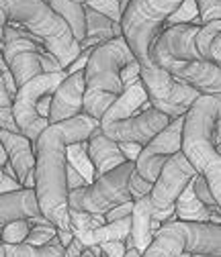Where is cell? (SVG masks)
<instances>
[{
  "mask_svg": "<svg viewBox=\"0 0 221 257\" xmlns=\"http://www.w3.org/2000/svg\"><path fill=\"white\" fill-rule=\"evenodd\" d=\"M141 78H143L152 106L160 108L170 118L184 116L197 102V98L203 96L195 86L178 80L174 74H170L160 66L141 68Z\"/></svg>",
  "mask_w": 221,
  "mask_h": 257,
  "instance_id": "obj_7",
  "label": "cell"
},
{
  "mask_svg": "<svg viewBox=\"0 0 221 257\" xmlns=\"http://www.w3.org/2000/svg\"><path fill=\"white\" fill-rule=\"evenodd\" d=\"M57 227L55 224H33L31 227V233H29V237H27V243H31V245H49V241L57 235Z\"/></svg>",
  "mask_w": 221,
  "mask_h": 257,
  "instance_id": "obj_30",
  "label": "cell"
},
{
  "mask_svg": "<svg viewBox=\"0 0 221 257\" xmlns=\"http://www.w3.org/2000/svg\"><path fill=\"white\" fill-rule=\"evenodd\" d=\"M217 151H219V153H221V143H219V145H217Z\"/></svg>",
  "mask_w": 221,
  "mask_h": 257,
  "instance_id": "obj_49",
  "label": "cell"
},
{
  "mask_svg": "<svg viewBox=\"0 0 221 257\" xmlns=\"http://www.w3.org/2000/svg\"><path fill=\"white\" fill-rule=\"evenodd\" d=\"M92 49L94 47H86V49H82V53L70 63V66L66 68V74H74V72H82V70H86V66H88V61H90V55H92Z\"/></svg>",
  "mask_w": 221,
  "mask_h": 257,
  "instance_id": "obj_37",
  "label": "cell"
},
{
  "mask_svg": "<svg viewBox=\"0 0 221 257\" xmlns=\"http://www.w3.org/2000/svg\"><path fill=\"white\" fill-rule=\"evenodd\" d=\"M221 118V92L203 94L184 116L182 153L195 170L207 178L221 206V153L213 143V126Z\"/></svg>",
  "mask_w": 221,
  "mask_h": 257,
  "instance_id": "obj_3",
  "label": "cell"
},
{
  "mask_svg": "<svg viewBox=\"0 0 221 257\" xmlns=\"http://www.w3.org/2000/svg\"><path fill=\"white\" fill-rule=\"evenodd\" d=\"M131 241L139 251H145L154 239H156V231H154V204H152V196H143L139 200H135V208L131 214Z\"/></svg>",
  "mask_w": 221,
  "mask_h": 257,
  "instance_id": "obj_22",
  "label": "cell"
},
{
  "mask_svg": "<svg viewBox=\"0 0 221 257\" xmlns=\"http://www.w3.org/2000/svg\"><path fill=\"white\" fill-rule=\"evenodd\" d=\"M90 182L68 162V188L70 190H78V188H84V186H88Z\"/></svg>",
  "mask_w": 221,
  "mask_h": 257,
  "instance_id": "obj_39",
  "label": "cell"
},
{
  "mask_svg": "<svg viewBox=\"0 0 221 257\" xmlns=\"http://www.w3.org/2000/svg\"><path fill=\"white\" fill-rule=\"evenodd\" d=\"M135 172V162H125L119 168L103 174L92 184L70 190V208L84 210L92 214H107L121 202L135 200L129 188L131 174Z\"/></svg>",
  "mask_w": 221,
  "mask_h": 257,
  "instance_id": "obj_6",
  "label": "cell"
},
{
  "mask_svg": "<svg viewBox=\"0 0 221 257\" xmlns=\"http://www.w3.org/2000/svg\"><path fill=\"white\" fill-rule=\"evenodd\" d=\"M197 170L195 166L188 162V157L178 151L174 153L166 166L162 168L160 176L154 182L152 188V204H154V218L158 220H168L174 216L176 212V200L182 194V190L197 178Z\"/></svg>",
  "mask_w": 221,
  "mask_h": 257,
  "instance_id": "obj_10",
  "label": "cell"
},
{
  "mask_svg": "<svg viewBox=\"0 0 221 257\" xmlns=\"http://www.w3.org/2000/svg\"><path fill=\"white\" fill-rule=\"evenodd\" d=\"M3 57L11 66L19 88L27 84L31 78L43 74L41 66V53L47 49V45L33 35L31 31L15 25H3Z\"/></svg>",
  "mask_w": 221,
  "mask_h": 257,
  "instance_id": "obj_9",
  "label": "cell"
},
{
  "mask_svg": "<svg viewBox=\"0 0 221 257\" xmlns=\"http://www.w3.org/2000/svg\"><path fill=\"white\" fill-rule=\"evenodd\" d=\"M19 218H29L31 224H53L41 210L35 188H21L0 196V224L5 227Z\"/></svg>",
  "mask_w": 221,
  "mask_h": 257,
  "instance_id": "obj_15",
  "label": "cell"
},
{
  "mask_svg": "<svg viewBox=\"0 0 221 257\" xmlns=\"http://www.w3.org/2000/svg\"><path fill=\"white\" fill-rule=\"evenodd\" d=\"M180 23H193V25H203V19H201V9H199V3L197 0H182V5L168 17V21L162 25V31L174 27V25H180Z\"/></svg>",
  "mask_w": 221,
  "mask_h": 257,
  "instance_id": "obj_28",
  "label": "cell"
},
{
  "mask_svg": "<svg viewBox=\"0 0 221 257\" xmlns=\"http://www.w3.org/2000/svg\"><path fill=\"white\" fill-rule=\"evenodd\" d=\"M125 257H143V251H139L137 247H127V251H125Z\"/></svg>",
  "mask_w": 221,
  "mask_h": 257,
  "instance_id": "obj_45",
  "label": "cell"
},
{
  "mask_svg": "<svg viewBox=\"0 0 221 257\" xmlns=\"http://www.w3.org/2000/svg\"><path fill=\"white\" fill-rule=\"evenodd\" d=\"M0 143L9 151V164L15 168L19 182L23 188H35V168H37V155L35 145L27 135L13 133L3 128L0 131Z\"/></svg>",
  "mask_w": 221,
  "mask_h": 257,
  "instance_id": "obj_14",
  "label": "cell"
},
{
  "mask_svg": "<svg viewBox=\"0 0 221 257\" xmlns=\"http://www.w3.org/2000/svg\"><path fill=\"white\" fill-rule=\"evenodd\" d=\"M129 188H131V194H133V198L135 200H139V198H143V196H148V194H152V188H154V182H150V180H145L137 170L131 174V180H129Z\"/></svg>",
  "mask_w": 221,
  "mask_h": 257,
  "instance_id": "obj_32",
  "label": "cell"
},
{
  "mask_svg": "<svg viewBox=\"0 0 221 257\" xmlns=\"http://www.w3.org/2000/svg\"><path fill=\"white\" fill-rule=\"evenodd\" d=\"M176 227L186 237V251L193 255H209V257H221V224L217 222H195V220H174Z\"/></svg>",
  "mask_w": 221,
  "mask_h": 257,
  "instance_id": "obj_17",
  "label": "cell"
},
{
  "mask_svg": "<svg viewBox=\"0 0 221 257\" xmlns=\"http://www.w3.org/2000/svg\"><path fill=\"white\" fill-rule=\"evenodd\" d=\"M176 257H193V253H188V251H186V249H184V251H182V253H180V255H176Z\"/></svg>",
  "mask_w": 221,
  "mask_h": 257,
  "instance_id": "obj_47",
  "label": "cell"
},
{
  "mask_svg": "<svg viewBox=\"0 0 221 257\" xmlns=\"http://www.w3.org/2000/svg\"><path fill=\"white\" fill-rule=\"evenodd\" d=\"M101 124L86 112L61 122H51L35 143L37 168L35 190L43 214L59 231L72 229L70 218V188H68V153L70 143L88 141L92 131Z\"/></svg>",
  "mask_w": 221,
  "mask_h": 257,
  "instance_id": "obj_1",
  "label": "cell"
},
{
  "mask_svg": "<svg viewBox=\"0 0 221 257\" xmlns=\"http://www.w3.org/2000/svg\"><path fill=\"white\" fill-rule=\"evenodd\" d=\"M74 3H80V5H86V3H88V0H74Z\"/></svg>",
  "mask_w": 221,
  "mask_h": 257,
  "instance_id": "obj_48",
  "label": "cell"
},
{
  "mask_svg": "<svg viewBox=\"0 0 221 257\" xmlns=\"http://www.w3.org/2000/svg\"><path fill=\"white\" fill-rule=\"evenodd\" d=\"M5 164H9V151L3 143H0V166H5Z\"/></svg>",
  "mask_w": 221,
  "mask_h": 257,
  "instance_id": "obj_44",
  "label": "cell"
},
{
  "mask_svg": "<svg viewBox=\"0 0 221 257\" xmlns=\"http://www.w3.org/2000/svg\"><path fill=\"white\" fill-rule=\"evenodd\" d=\"M133 208H135V200L117 204L115 208H111V210L105 214V216H107V222H113V220H121V218L131 216V214H133Z\"/></svg>",
  "mask_w": 221,
  "mask_h": 257,
  "instance_id": "obj_35",
  "label": "cell"
},
{
  "mask_svg": "<svg viewBox=\"0 0 221 257\" xmlns=\"http://www.w3.org/2000/svg\"><path fill=\"white\" fill-rule=\"evenodd\" d=\"M182 5V0H131L123 11V37L127 39L141 68H154L152 45L162 33V25Z\"/></svg>",
  "mask_w": 221,
  "mask_h": 257,
  "instance_id": "obj_5",
  "label": "cell"
},
{
  "mask_svg": "<svg viewBox=\"0 0 221 257\" xmlns=\"http://www.w3.org/2000/svg\"><path fill=\"white\" fill-rule=\"evenodd\" d=\"M88 153H90V159H92L94 168H97V178H101L103 174L119 168L125 162H129V159L125 157L119 141L111 139L105 133L103 124H99L92 131V135L88 139Z\"/></svg>",
  "mask_w": 221,
  "mask_h": 257,
  "instance_id": "obj_19",
  "label": "cell"
},
{
  "mask_svg": "<svg viewBox=\"0 0 221 257\" xmlns=\"http://www.w3.org/2000/svg\"><path fill=\"white\" fill-rule=\"evenodd\" d=\"M201 9L203 25L211 21H221V0H197Z\"/></svg>",
  "mask_w": 221,
  "mask_h": 257,
  "instance_id": "obj_33",
  "label": "cell"
},
{
  "mask_svg": "<svg viewBox=\"0 0 221 257\" xmlns=\"http://www.w3.org/2000/svg\"><path fill=\"white\" fill-rule=\"evenodd\" d=\"M66 153H68V162L92 184L97 180V168H94L92 159H90V153H88V141H80V143H70L66 147Z\"/></svg>",
  "mask_w": 221,
  "mask_h": 257,
  "instance_id": "obj_27",
  "label": "cell"
},
{
  "mask_svg": "<svg viewBox=\"0 0 221 257\" xmlns=\"http://www.w3.org/2000/svg\"><path fill=\"white\" fill-rule=\"evenodd\" d=\"M31 220L29 218H19V220H11L9 224L3 227V243H11V245H19L25 243L29 233H31Z\"/></svg>",
  "mask_w": 221,
  "mask_h": 257,
  "instance_id": "obj_29",
  "label": "cell"
},
{
  "mask_svg": "<svg viewBox=\"0 0 221 257\" xmlns=\"http://www.w3.org/2000/svg\"><path fill=\"white\" fill-rule=\"evenodd\" d=\"M170 116L162 112L160 108L150 106L143 112H137L129 118L123 120H113V122H103L105 133L119 141V143H141L148 145L164 126L170 124Z\"/></svg>",
  "mask_w": 221,
  "mask_h": 257,
  "instance_id": "obj_13",
  "label": "cell"
},
{
  "mask_svg": "<svg viewBox=\"0 0 221 257\" xmlns=\"http://www.w3.org/2000/svg\"><path fill=\"white\" fill-rule=\"evenodd\" d=\"M186 116V114H184ZM184 116H176L164 126L148 145H143L135 170L150 182H156L166 162L178 151H182V133H184Z\"/></svg>",
  "mask_w": 221,
  "mask_h": 257,
  "instance_id": "obj_12",
  "label": "cell"
},
{
  "mask_svg": "<svg viewBox=\"0 0 221 257\" xmlns=\"http://www.w3.org/2000/svg\"><path fill=\"white\" fill-rule=\"evenodd\" d=\"M0 86H3L13 98L17 96V92H19V84H17V78H15V74H13V70H11V66L7 63V59L3 57V61H0Z\"/></svg>",
  "mask_w": 221,
  "mask_h": 257,
  "instance_id": "obj_34",
  "label": "cell"
},
{
  "mask_svg": "<svg viewBox=\"0 0 221 257\" xmlns=\"http://www.w3.org/2000/svg\"><path fill=\"white\" fill-rule=\"evenodd\" d=\"M201 27L203 25L180 23V25H174L162 31L152 45V59L156 66L174 74L182 61L203 59L199 45H197V35Z\"/></svg>",
  "mask_w": 221,
  "mask_h": 257,
  "instance_id": "obj_11",
  "label": "cell"
},
{
  "mask_svg": "<svg viewBox=\"0 0 221 257\" xmlns=\"http://www.w3.org/2000/svg\"><path fill=\"white\" fill-rule=\"evenodd\" d=\"M150 106H152V102H150V96H148L143 78L137 80V82H131V84H125L123 94L111 104V108L105 112V116L101 118V124L103 122L129 118V116H133L137 112H143Z\"/></svg>",
  "mask_w": 221,
  "mask_h": 257,
  "instance_id": "obj_20",
  "label": "cell"
},
{
  "mask_svg": "<svg viewBox=\"0 0 221 257\" xmlns=\"http://www.w3.org/2000/svg\"><path fill=\"white\" fill-rule=\"evenodd\" d=\"M84 94H86V72L68 74L53 94L49 122H61L84 112Z\"/></svg>",
  "mask_w": 221,
  "mask_h": 257,
  "instance_id": "obj_16",
  "label": "cell"
},
{
  "mask_svg": "<svg viewBox=\"0 0 221 257\" xmlns=\"http://www.w3.org/2000/svg\"><path fill=\"white\" fill-rule=\"evenodd\" d=\"M84 247H86V243L76 235V237H74V241L66 247V257H78V255L84 251Z\"/></svg>",
  "mask_w": 221,
  "mask_h": 257,
  "instance_id": "obj_42",
  "label": "cell"
},
{
  "mask_svg": "<svg viewBox=\"0 0 221 257\" xmlns=\"http://www.w3.org/2000/svg\"><path fill=\"white\" fill-rule=\"evenodd\" d=\"M47 3L68 19V23L74 29V35L78 41L86 39V13H84V5L74 3V0H47Z\"/></svg>",
  "mask_w": 221,
  "mask_h": 257,
  "instance_id": "obj_26",
  "label": "cell"
},
{
  "mask_svg": "<svg viewBox=\"0 0 221 257\" xmlns=\"http://www.w3.org/2000/svg\"><path fill=\"white\" fill-rule=\"evenodd\" d=\"M211 208L197 196L193 182L188 184L182 194L176 200V212H174V220H195V222H207L211 220Z\"/></svg>",
  "mask_w": 221,
  "mask_h": 257,
  "instance_id": "obj_24",
  "label": "cell"
},
{
  "mask_svg": "<svg viewBox=\"0 0 221 257\" xmlns=\"http://www.w3.org/2000/svg\"><path fill=\"white\" fill-rule=\"evenodd\" d=\"M207 59H209V61H215V63H219V66H221V31L215 35V39H213V43H211V47H209Z\"/></svg>",
  "mask_w": 221,
  "mask_h": 257,
  "instance_id": "obj_41",
  "label": "cell"
},
{
  "mask_svg": "<svg viewBox=\"0 0 221 257\" xmlns=\"http://www.w3.org/2000/svg\"><path fill=\"white\" fill-rule=\"evenodd\" d=\"M213 143L219 145L221 143V118L215 120V126H213Z\"/></svg>",
  "mask_w": 221,
  "mask_h": 257,
  "instance_id": "obj_43",
  "label": "cell"
},
{
  "mask_svg": "<svg viewBox=\"0 0 221 257\" xmlns=\"http://www.w3.org/2000/svg\"><path fill=\"white\" fill-rule=\"evenodd\" d=\"M84 13H86V39L80 41V47H97L113 37H121L123 35V27L121 23L113 21L111 17L99 13L97 9H92L88 5H84Z\"/></svg>",
  "mask_w": 221,
  "mask_h": 257,
  "instance_id": "obj_21",
  "label": "cell"
},
{
  "mask_svg": "<svg viewBox=\"0 0 221 257\" xmlns=\"http://www.w3.org/2000/svg\"><path fill=\"white\" fill-rule=\"evenodd\" d=\"M119 3H121V11H125V9L129 7V3H131V0H119Z\"/></svg>",
  "mask_w": 221,
  "mask_h": 257,
  "instance_id": "obj_46",
  "label": "cell"
},
{
  "mask_svg": "<svg viewBox=\"0 0 221 257\" xmlns=\"http://www.w3.org/2000/svg\"><path fill=\"white\" fill-rule=\"evenodd\" d=\"M137 59L127 39L123 35L113 37L92 49L90 61L86 66V94H84V112L103 118L111 104L123 94L121 70L129 61Z\"/></svg>",
  "mask_w": 221,
  "mask_h": 257,
  "instance_id": "obj_4",
  "label": "cell"
},
{
  "mask_svg": "<svg viewBox=\"0 0 221 257\" xmlns=\"http://www.w3.org/2000/svg\"><path fill=\"white\" fill-rule=\"evenodd\" d=\"M174 76L186 84L195 86L201 94H219L221 92V66L209 59L182 61Z\"/></svg>",
  "mask_w": 221,
  "mask_h": 257,
  "instance_id": "obj_18",
  "label": "cell"
},
{
  "mask_svg": "<svg viewBox=\"0 0 221 257\" xmlns=\"http://www.w3.org/2000/svg\"><path fill=\"white\" fill-rule=\"evenodd\" d=\"M0 13H3L0 25L11 23L37 35L47 49L57 55L64 70L82 53L72 25L47 0H0Z\"/></svg>",
  "mask_w": 221,
  "mask_h": 257,
  "instance_id": "obj_2",
  "label": "cell"
},
{
  "mask_svg": "<svg viewBox=\"0 0 221 257\" xmlns=\"http://www.w3.org/2000/svg\"><path fill=\"white\" fill-rule=\"evenodd\" d=\"M86 5L92 7V9H97L99 13L107 15V17H111L117 23L123 21V11H121V3H119V0H88Z\"/></svg>",
  "mask_w": 221,
  "mask_h": 257,
  "instance_id": "obj_31",
  "label": "cell"
},
{
  "mask_svg": "<svg viewBox=\"0 0 221 257\" xmlns=\"http://www.w3.org/2000/svg\"><path fill=\"white\" fill-rule=\"evenodd\" d=\"M66 70L64 72H43L35 78H31L27 84H23L15 96V116L21 126V133L27 135L33 145L37 143L39 135L51 124L49 118L41 116L37 110L39 98L43 94H53L57 86L66 80Z\"/></svg>",
  "mask_w": 221,
  "mask_h": 257,
  "instance_id": "obj_8",
  "label": "cell"
},
{
  "mask_svg": "<svg viewBox=\"0 0 221 257\" xmlns=\"http://www.w3.org/2000/svg\"><path fill=\"white\" fill-rule=\"evenodd\" d=\"M103 247V257H125V251H127V243L125 241H107L101 243Z\"/></svg>",
  "mask_w": 221,
  "mask_h": 257,
  "instance_id": "obj_36",
  "label": "cell"
},
{
  "mask_svg": "<svg viewBox=\"0 0 221 257\" xmlns=\"http://www.w3.org/2000/svg\"><path fill=\"white\" fill-rule=\"evenodd\" d=\"M0 255L5 257H66V247H55V245H31V243H3Z\"/></svg>",
  "mask_w": 221,
  "mask_h": 257,
  "instance_id": "obj_25",
  "label": "cell"
},
{
  "mask_svg": "<svg viewBox=\"0 0 221 257\" xmlns=\"http://www.w3.org/2000/svg\"><path fill=\"white\" fill-rule=\"evenodd\" d=\"M119 145H121L125 157H127L129 162H137V157H139V153H141V149H143L141 143H119Z\"/></svg>",
  "mask_w": 221,
  "mask_h": 257,
  "instance_id": "obj_40",
  "label": "cell"
},
{
  "mask_svg": "<svg viewBox=\"0 0 221 257\" xmlns=\"http://www.w3.org/2000/svg\"><path fill=\"white\" fill-rule=\"evenodd\" d=\"M186 237L174 222L164 220L162 229L156 233L154 243L143 251V257H176L184 251Z\"/></svg>",
  "mask_w": 221,
  "mask_h": 257,
  "instance_id": "obj_23",
  "label": "cell"
},
{
  "mask_svg": "<svg viewBox=\"0 0 221 257\" xmlns=\"http://www.w3.org/2000/svg\"><path fill=\"white\" fill-rule=\"evenodd\" d=\"M21 188H23V184L19 182V178H15V176H11V174L0 170V192H3V194H7V192H15V190H21Z\"/></svg>",
  "mask_w": 221,
  "mask_h": 257,
  "instance_id": "obj_38",
  "label": "cell"
},
{
  "mask_svg": "<svg viewBox=\"0 0 221 257\" xmlns=\"http://www.w3.org/2000/svg\"><path fill=\"white\" fill-rule=\"evenodd\" d=\"M193 257H209V255H193Z\"/></svg>",
  "mask_w": 221,
  "mask_h": 257,
  "instance_id": "obj_50",
  "label": "cell"
}]
</instances>
